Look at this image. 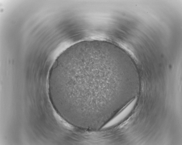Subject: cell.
I'll return each mask as SVG.
<instances>
[{"mask_svg": "<svg viewBox=\"0 0 182 145\" xmlns=\"http://www.w3.org/2000/svg\"><path fill=\"white\" fill-rule=\"evenodd\" d=\"M115 67L111 58L95 51L80 54L64 62L62 84L71 106L90 110L103 108L105 86L112 79V70Z\"/></svg>", "mask_w": 182, "mask_h": 145, "instance_id": "obj_1", "label": "cell"}]
</instances>
